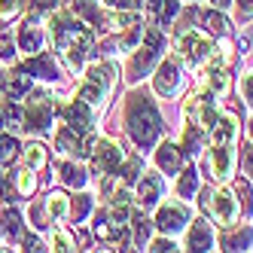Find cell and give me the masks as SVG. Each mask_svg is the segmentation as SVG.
<instances>
[{
	"mask_svg": "<svg viewBox=\"0 0 253 253\" xmlns=\"http://www.w3.org/2000/svg\"><path fill=\"white\" fill-rule=\"evenodd\" d=\"M186 116H189V122H192V125H198L202 131L213 128L216 119H220V113H216L213 101H208V95H205V92H192V95L186 98Z\"/></svg>",
	"mask_w": 253,
	"mask_h": 253,
	"instance_id": "9",
	"label": "cell"
},
{
	"mask_svg": "<svg viewBox=\"0 0 253 253\" xmlns=\"http://www.w3.org/2000/svg\"><path fill=\"white\" fill-rule=\"evenodd\" d=\"M147 241H150V220L147 216H134V244L147 247Z\"/></svg>",
	"mask_w": 253,
	"mask_h": 253,
	"instance_id": "35",
	"label": "cell"
},
{
	"mask_svg": "<svg viewBox=\"0 0 253 253\" xmlns=\"http://www.w3.org/2000/svg\"><path fill=\"white\" fill-rule=\"evenodd\" d=\"M12 177H15V192L25 195V198L34 192V186H37V180H34V168H28V165H25L22 171H15Z\"/></svg>",
	"mask_w": 253,
	"mask_h": 253,
	"instance_id": "29",
	"label": "cell"
},
{
	"mask_svg": "<svg viewBox=\"0 0 253 253\" xmlns=\"http://www.w3.org/2000/svg\"><path fill=\"white\" fill-rule=\"evenodd\" d=\"M137 174H140V159H128V162H125V171H122V177L131 183V180H137Z\"/></svg>",
	"mask_w": 253,
	"mask_h": 253,
	"instance_id": "40",
	"label": "cell"
},
{
	"mask_svg": "<svg viewBox=\"0 0 253 253\" xmlns=\"http://www.w3.org/2000/svg\"><path fill=\"white\" fill-rule=\"evenodd\" d=\"M177 83H180V64H177L174 58H165V61L159 64V74H156V80H153L156 95L168 98L174 88H177Z\"/></svg>",
	"mask_w": 253,
	"mask_h": 253,
	"instance_id": "12",
	"label": "cell"
},
{
	"mask_svg": "<svg viewBox=\"0 0 253 253\" xmlns=\"http://www.w3.org/2000/svg\"><path fill=\"white\" fill-rule=\"evenodd\" d=\"M250 238H253V232L247 226H238V229L229 226V232L220 238V244H223V250H247L250 247Z\"/></svg>",
	"mask_w": 253,
	"mask_h": 253,
	"instance_id": "22",
	"label": "cell"
},
{
	"mask_svg": "<svg viewBox=\"0 0 253 253\" xmlns=\"http://www.w3.org/2000/svg\"><path fill=\"white\" fill-rule=\"evenodd\" d=\"M131 25H137L134 12H110V15H104V28H110V31H128Z\"/></svg>",
	"mask_w": 253,
	"mask_h": 253,
	"instance_id": "27",
	"label": "cell"
},
{
	"mask_svg": "<svg viewBox=\"0 0 253 253\" xmlns=\"http://www.w3.org/2000/svg\"><path fill=\"white\" fill-rule=\"evenodd\" d=\"M58 177H61L64 186H77V189L85 186V174H83V168L74 165V162H61V165H58Z\"/></svg>",
	"mask_w": 253,
	"mask_h": 253,
	"instance_id": "25",
	"label": "cell"
},
{
	"mask_svg": "<svg viewBox=\"0 0 253 253\" xmlns=\"http://www.w3.org/2000/svg\"><path fill=\"white\" fill-rule=\"evenodd\" d=\"M156 162H159V168L165 171V174H177L180 165H183V150L174 147L171 140H165V143L156 150Z\"/></svg>",
	"mask_w": 253,
	"mask_h": 253,
	"instance_id": "14",
	"label": "cell"
},
{
	"mask_svg": "<svg viewBox=\"0 0 253 253\" xmlns=\"http://www.w3.org/2000/svg\"><path fill=\"white\" fill-rule=\"evenodd\" d=\"M195 189H198V171H195V168H186L183 174H180L177 192H180V198H192V195H195Z\"/></svg>",
	"mask_w": 253,
	"mask_h": 253,
	"instance_id": "30",
	"label": "cell"
},
{
	"mask_svg": "<svg viewBox=\"0 0 253 253\" xmlns=\"http://www.w3.org/2000/svg\"><path fill=\"white\" fill-rule=\"evenodd\" d=\"M3 195H6V177L0 174V205H3Z\"/></svg>",
	"mask_w": 253,
	"mask_h": 253,
	"instance_id": "48",
	"label": "cell"
},
{
	"mask_svg": "<svg viewBox=\"0 0 253 253\" xmlns=\"http://www.w3.org/2000/svg\"><path fill=\"white\" fill-rule=\"evenodd\" d=\"M241 98L253 107V74H247V77L241 80Z\"/></svg>",
	"mask_w": 253,
	"mask_h": 253,
	"instance_id": "41",
	"label": "cell"
},
{
	"mask_svg": "<svg viewBox=\"0 0 253 253\" xmlns=\"http://www.w3.org/2000/svg\"><path fill=\"white\" fill-rule=\"evenodd\" d=\"M49 40H52V46L61 52L64 64L77 74V70H83L85 55L95 46V34L88 31L83 22H77L74 15L55 12V15H52V22H49Z\"/></svg>",
	"mask_w": 253,
	"mask_h": 253,
	"instance_id": "1",
	"label": "cell"
},
{
	"mask_svg": "<svg viewBox=\"0 0 253 253\" xmlns=\"http://www.w3.org/2000/svg\"><path fill=\"white\" fill-rule=\"evenodd\" d=\"M205 208L211 211V216H213V220L220 223L223 229L235 226V223H238V213H241V208H238V198H235L232 192H226V189L205 192Z\"/></svg>",
	"mask_w": 253,
	"mask_h": 253,
	"instance_id": "7",
	"label": "cell"
},
{
	"mask_svg": "<svg viewBox=\"0 0 253 253\" xmlns=\"http://www.w3.org/2000/svg\"><path fill=\"white\" fill-rule=\"evenodd\" d=\"M88 211H92V195H77V202L70 205V216H74V223H80Z\"/></svg>",
	"mask_w": 253,
	"mask_h": 253,
	"instance_id": "36",
	"label": "cell"
},
{
	"mask_svg": "<svg viewBox=\"0 0 253 253\" xmlns=\"http://www.w3.org/2000/svg\"><path fill=\"white\" fill-rule=\"evenodd\" d=\"M40 43H43V31H40L37 22L31 19V22L22 25V31H19V46H22L25 55H37V52H40Z\"/></svg>",
	"mask_w": 253,
	"mask_h": 253,
	"instance_id": "17",
	"label": "cell"
},
{
	"mask_svg": "<svg viewBox=\"0 0 253 253\" xmlns=\"http://www.w3.org/2000/svg\"><path fill=\"white\" fill-rule=\"evenodd\" d=\"M0 58H12V43L6 37H0Z\"/></svg>",
	"mask_w": 253,
	"mask_h": 253,
	"instance_id": "46",
	"label": "cell"
},
{
	"mask_svg": "<svg viewBox=\"0 0 253 253\" xmlns=\"http://www.w3.org/2000/svg\"><path fill=\"white\" fill-rule=\"evenodd\" d=\"M162 3H165V6H162V25H171L180 15V3H177V0H162Z\"/></svg>",
	"mask_w": 253,
	"mask_h": 253,
	"instance_id": "37",
	"label": "cell"
},
{
	"mask_svg": "<svg viewBox=\"0 0 253 253\" xmlns=\"http://www.w3.org/2000/svg\"><path fill=\"white\" fill-rule=\"evenodd\" d=\"M125 125H128V134L137 147H153L159 137V128H162L156 104L134 92L128 98V104H125Z\"/></svg>",
	"mask_w": 253,
	"mask_h": 253,
	"instance_id": "2",
	"label": "cell"
},
{
	"mask_svg": "<svg viewBox=\"0 0 253 253\" xmlns=\"http://www.w3.org/2000/svg\"><path fill=\"white\" fill-rule=\"evenodd\" d=\"M70 12L83 15V19H85V22H92L95 28H98V25H104V12H101L98 6H92L88 0H70Z\"/></svg>",
	"mask_w": 253,
	"mask_h": 253,
	"instance_id": "26",
	"label": "cell"
},
{
	"mask_svg": "<svg viewBox=\"0 0 253 253\" xmlns=\"http://www.w3.org/2000/svg\"><path fill=\"white\" fill-rule=\"evenodd\" d=\"M244 174H250L253 177V143H244Z\"/></svg>",
	"mask_w": 253,
	"mask_h": 253,
	"instance_id": "42",
	"label": "cell"
},
{
	"mask_svg": "<svg viewBox=\"0 0 253 253\" xmlns=\"http://www.w3.org/2000/svg\"><path fill=\"white\" fill-rule=\"evenodd\" d=\"M19 153V143H15L12 134H0V165H9Z\"/></svg>",
	"mask_w": 253,
	"mask_h": 253,
	"instance_id": "32",
	"label": "cell"
},
{
	"mask_svg": "<svg viewBox=\"0 0 253 253\" xmlns=\"http://www.w3.org/2000/svg\"><path fill=\"white\" fill-rule=\"evenodd\" d=\"M113 80H116V67L113 64H92L88 67V74L83 80V88H80V98L88 104V107H95V104H104V98L110 95V88H113Z\"/></svg>",
	"mask_w": 253,
	"mask_h": 253,
	"instance_id": "4",
	"label": "cell"
},
{
	"mask_svg": "<svg viewBox=\"0 0 253 253\" xmlns=\"http://www.w3.org/2000/svg\"><path fill=\"white\" fill-rule=\"evenodd\" d=\"M55 150L61 153V156H83V153H88L85 150V143H83V134H77L74 128H61L58 134H55Z\"/></svg>",
	"mask_w": 253,
	"mask_h": 253,
	"instance_id": "15",
	"label": "cell"
},
{
	"mask_svg": "<svg viewBox=\"0 0 253 253\" xmlns=\"http://www.w3.org/2000/svg\"><path fill=\"white\" fill-rule=\"evenodd\" d=\"M22 9V0H0V22H9Z\"/></svg>",
	"mask_w": 253,
	"mask_h": 253,
	"instance_id": "38",
	"label": "cell"
},
{
	"mask_svg": "<svg viewBox=\"0 0 253 253\" xmlns=\"http://www.w3.org/2000/svg\"><path fill=\"white\" fill-rule=\"evenodd\" d=\"M229 88V77H226V70H205L202 80H198V92H208V95H223Z\"/></svg>",
	"mask_w": 253,
	"mask_h": 253,
	"instance_id": "19",
	"label": "cell"
},
{
	"mask_svg": "<svg viewBox=\"0 0 253 253\" xmlns=\"http://www.w3.org/2000/svg\"><path fill=\"white\" fill-rule=\"evenodd\" d=\"M159 52H162V34L156 28H143V43L137 46L134 58L128 64V80L131 83L143 80V74H147V70L153 67V61L159 58Z\"/></svg>",
	"mask_w": 253,
	"mask_h": 253,
	"instance_id": "6",
	"label": "cell"
},
{
	"mask_svg": "<svg viewBox=\"0 0 253 253\" xmlns=\"http://www.w3.org/2000/svg\"><path fill=\"white\" fill-rule=\"evenodd\" d=\"M0 232L6 235V238H22L25 235V226H22V213L15 208H6L0 213Z\"/></svg>",
	"mask_w": 253,
	"mask_h": 253,
	"instance_id": "23",
	"label": "cell"
},
{
	"mask_svg": "<svg viewBox=\"0 0 253 253\" xmlns=\"http://www.w3.org/2000/svg\"><path fill=\"white\" fill-rule=\"evenodd\" d=\"M143 6H147V9H150V12H156V9H159V6H162V0H143Z\"/></svg>",
	"mask_w": 253,
	"mask_h": 253,
	"instance_id": "47",
	"label": "cell"
},
{
	"mask_svg": "<svg viewBox=\"0 0 253 253\" xmlns=\"http://www.w3.org/2000/svg\"><path fill=\"white\" fill-rule=\"evenodd\" d=\"M186 223H189V211L180 205V202H168V205H162V208H159V213H156V226H159L162 232H168V235L180 232Z\"/></svg>",
	"mask_w": 253,
	"mask_h": 253,
	"instance_id": "11",
	"label": "cell"
},
{
	"mask_svg": "<svg viewBox=\"0 0 253 253\" xmlns=\"http://www.w3.org/2000/svg\"><path fill=\"white\" fill-rule=\"evenodd\" d=\"M198 147H202V128L189 122L186 137H183V156H192V153H198Z\"/></svg>",
	"mask_w": 253,
	"mask_h": 253,
	"instance_id": "33",
	"label": "cell"
},
{
	"mask_svg": "<svg viewBox=\"0 0 253 253\" xmlns=\"http://www.w3.org/2000/svg\"><path fill=\"white\" fill-rule=\"evenodd\" d=\"M211 3H213L216 9H226V6H229V0H211Z\"/></svg>",
	"mask_w": 253,
	"mask_h": 253,
	"instance_id": "49",
	"label": "cell"
},
{
	"mask_svg": "<svg viewBox=\"0 0 253 253\" xmlns=\"http://www.w3.org/2000/svg\"><path fill=\"white\" fill-rule=\"evenodd\" d=\"M46 213H49V223H61L64 216H70V202L64 192H49L46 195Z\"/></svg>",
	"mask_w": 253,
	"mask_h": 253,
	"instance_id": "21",
	"label": "cell"
},
{
	"mask_svg": "<svg viewBox=\"0 0 253 253\" xmlns=\"http://www.w3.org/2000/svg\"><path fill=\"white\" fill-rule=\"evenodd\" d=\"M189 250H213V232L205 220H195L189 229Z\"/></svg>",
	"mask_w": 253,
	"mask_h": 253,
	"instance_id": "20",
	"label": "cell"
},
{
	"mask_svg": "<svg viewBox=\"0 0 253 253\" xmlns=\"http://www.w3.org/2000/svg\"><path fill=\"white\" fill-rule=\"evenodd\" d=\"M46 147H43V143H28V147H25V165L28 168H34V171H40L43 165H46Z\"/></svg>",
	"mask_w": 253,
	"mask_h": 253,
	"instance_id": "28",
	"label": "cell"
},
{
	"mask_svg": "<svg viewBox=\"0 0 253 253\" xmlns=\"http://www.w3.org/2000/svg\"><path fill=\"white\" fill-rule=\"evenodd\" d=\"M28 88H31V80L25 77V70H15V74L6 77V98L19 101V98H25Z\"/></svg>",
	"mask_w": 253,
	"mask_h": 253,
	"instance_id": "24",
	"label": "cell"
},
{
	"mask_svg": "<svg viewBox=\"0 0 253 253\" xmlns=\"http://www.w3.org/2000/svg\"><path fill=\"white\" fill-rule=\"evenodd\" d=\"M64 119H67V128H74L77 134H88V128H92V107L83 98H77L74 104H67Z\"/></svg>",
	"mask_w": 253,
	"mask_h": 253,
	"instance_id": "13",
	"label": "cell"
},
{
	"mask_svg": "<svg viewBox=\"0 0 253 253\" xmlns=\"http://www.w3.org/2000/svg\"><path fill=\"white\" fill-rule=\"evenodd\" d=\"M177 49H180V58H183V61L195 64V61H205V58L211 55L213 43H211V37H208V34H198V31H186L183 37H180Z\"/></svg>",
	"mask_w": 253,
	"mask_h": 253,
	"instance_id": "10",
	"label": "cell"
},
{
	"mask_svg": "<svg viewBox=\"0 0 253 253\" xmlns=\"http://www.w3.org/2000/svg\"><path fill=\"white\" fill-rule=\"evenodd\" d=\"M205 25H208L211 34H216V37H226V34H229V19H226L223 12H208L205 15Z\"/></svg>",
	"mask_w": 253,
	"mask_h": 253,
	"instance_id": "31",
	"label": "cell"
},
{
	"mask_svg": "<svg viewBox=\"0 0 253 253\" xmlns=\"http://www.w3.org/2000/svg\"><path fill=\"white\" fill-rule=\"evenodd\" d=\"M150 250H153V253H165V250H177V247H174V241H168V238H159V241L150 244Z\"/></svg>",
	"mask_w": 253,
	"mask_h": 253,
	"instance_id": "43",
	"label": "cell"
},
{
	"mask_svg": "<svg viewBox=\"0 0 253 253\" xmlns=\"http://www.w3.org/2000/svg\"><path fill=\"white\" fill-rule=\"evenodd\" d=\"M52 122V101L46 92H34L25 104H22V128L31 134H43L49 131Z\"/></svg>",
	"mask_w": 253,
	"mask_h": 253,
	"instance_id": "5",
	"label": "cell"
},
{
	"mask_svg": "<svg viewBox=\"0 0 253 253\" xmlns=\"http://www.w3.org/2000/svg\"><path fill=\"white\" fill-rule=\"evenodd\" d=\"M238 15L241 19H250L253 15V0H238Z\"/></svg>",
	"mask_w": 253,
	"mask_h": 253,
	"instance_id": "44",
	"label": "cell"
},
{
	"mask_svg": "<svg viewBox=\"0 0 253 253\" xmlns=\"http://www.w3.org/2000/svg\"><path fill=\"white\" fill-rule=\"evenodd\" d=\"M159 195H162V180L156 174H147L137 183V202H140V208H153L159 202Z\"/></svg>",
	"mask_w": 253,
	"mask_h": 253,
	"instance_id": "18",
	"label": "cell"
},
{
	"mask_svg": "<svg viewBox=\"0 0 253 253\" xmlns=\"http://www.w3.org/2000/svg\"><path fill=\"white\" fill-rule=\"evenodd\" d=\"M49 247H52V250H58V253H64V250H74L77 244H74V238H70L67 232L55 229V232H52V238H49Z\"/></svg>",
	"mask_w": 253,
	"mask_h": 253,
	"instance_id": "34",
	"label": "cell"
},
{
	"mask_svg": "<svg viewBox=\"0 0 253 253\" xmlns=\"http://www.w3.org/2000/svg\"><path fill=\"white\" fill-rule=\"evenodd\" d=\"M22 70L31 74V77H40V80H55L58 77V67H55V61H52L49 55H31L22 64Z\"/></svg>",
	"mask_w": 253,
	"mask_h": 253,
	"instance_id": "16",
	"label": "cell"
},
{
	"mask_svg": "<svg viewBox=\"0 0 253 253\" xmlns=\"http://www.w3.org/2000/svg\"><path fill=\"white\" fill-rule=\"evenodd\" d=\"M31 3V15L37 19V15H43V12H49V9H55V0H28Z\"/></svg>",
	"mask_w": 253,
	"mask_h": 253,
	"instance_id": "39",
	"label": "cell"
},
{
	"mask_svg": "<svg viewBox=\"0 0 253 253\" xmlns=\"http://www.w3.org/2000/svg\"><path fill=\"white\" fill-rule=\"evenodd\" d=\"M250 137H253V119H250Z\"/></svg>",
	"mask_w": 253,
	"mask_h": 253,
	"instance_id": "50",
	"label": "cell"
},
{
	"mask_svg": "<svg viewBox=\"0 0 253 253\" xmlns=\"http://www.w3.org/2000/svg\"><path fill=\"white\" fill-rule=\"evenodd\" d=\"M88 153H92V165H95V171L104 174V177L116 174V171L122 168V162H125L122 147H119V143H113V140H107V137L92 140V150H88Z\"/></svg>",
	"mask_w": 253,
	"mask_h": 253,
	"instance_id": "8",
	"label": "cell"
},
{
	"mask_svg": "<svg viewBox=\"0 0 253 253\" xmlns=\"http://www.w3.org/2000/svg\"><path fill=\"white\" fill-rule=\"evenodd\" d=\"M235 137H238V119L232 113L220 116L213 125V150H211V171L216 180H232L235 171Z\"/></svg>",
	"mask_w": 253,
	"mask_h": 253,
	"instance_id": "3",
	"label": "cell"
},
{
	"mask_svg": "<svg viewBox=\"0 0 253 253\" xmlns=\"http://www.w3.org/2000/svg\"><path fill=\"white\" fill-rule=\"evenodd\" d=\"M25 250H46V244L40 238H34V235H25Z\"/></svg>",
	"mask_w": 253,
	"mask_h": 253,
	"instance_id": "45",
	"label": "cell"
}]
</instances>
